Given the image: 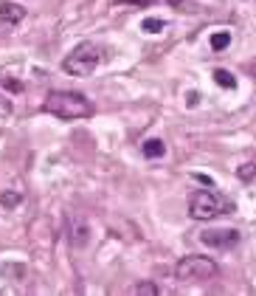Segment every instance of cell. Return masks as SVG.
<instances>
[{
    "label": "cell",
    "instance_id": "cell-1",
    "mask_svg": "<svg viewBox=\"0 0 256 296\" xmlns=\"http://www.w3.org/2000/svg\"><path fill=\"white\" fill-rule=\"evenodd\" d=\"M43 107L45 113L56 116V119H87V116H93V104L82 93H73V91L48 93Z\"/></svg>",
    "mask_w": 256,
    "mask_h": 296
},
{
    "label": "cell",
    "instance_id": "cell-2",
    "mask_svg": "<svg viewBox=\"0 0 256 296\" xmlns=\"http://www.w3.org/2000/svg\"><path fill=\"white\" fill-rule=\"evenodd\" d=\"M102 60H104V51L99 48L96 42H79V45L62 60V68H65V73H71V76H90Z\"/></svg>",
    "mask_w": 256,
    "mask_h": 296
},
{
    "label": "cell",
    "instance_id": "cell-3",
    "mask_svg": "<svg viewBox=\"0 0 256 296\" xmlns=\"http://www.w3.org/2000/svg\"><path fill=\"white\" fill-rule=\"evenodd\" d=\"M228 211H234L231 200H226L217 192H208V189L206 192H195L189 200V214L195 220H214L219 214H228Z\"/></svg>",
    "mask_w": 256,
    "mask_h": 296
},
{
    "label": "cell",
    "instance_id": "cell-4",
    "mask_svg": "<svg viewBox=\"0 0 256 296\" xmlns=\"http://www.w3.org/2000/svg\"><path fill=\"white\" fill-rule=\"evenodd\" d=\"M214 274H217V262L203 257V254H189L175 265V277L180 282H203V279L214 277Z\"/></svg>",
    "mask_w": 256,
    "mask_h": 296
},
{
    "label": "cell",
    "instance_id": "cell-5",
    "mask_svg": "<svg viewBox=\"0 0 256 296\" xmlns=\"http://www.w3.org/2000/svg\"><path fill=\"white\" fill-rule=\"evenodd\" d=\"M200 243L208 248H231L239 243V231L237 229H203Z\"/></svg>",
    "mask_w": 256,
    "mask_h": 296
},
{
    "label": "cell",
    "instance_id": "cell-6",
    "mask_svg": "<svg viewBox=\"0 0 256 296\" xmlns=\"http://www.w3.org/2000/svg\"><path fill=\"white\" fill-rule=\"evenodd\" d=\"M25 17V9L17 3H0V20L3 23H20Z\"/></svg>",
    "mask_w": 256,
    "mask_h": 296
},
{
    "label": "cell",
    "instance_id": "cell-7",
    "mask_svg": "<svg viewBox=\"0 0 256 296\" xmlns=\"http://www.w3.org/2000/svg\"><path fill=\"white\" fill-rule=\"evenodd\" d=\"M164 152H166V144H164L161 139L144 141V155H146V158H164Z\"/></svg>",
    "mask_w": 256,
    "mask_h": 296
},
{
    "label": "cell",
    "instance_id": "cell-8",
    "mask_svg": "<svg viewBox=\"0 0 256 296\" xmlns=\"http://www.w3.org/2000/svg\"><path fill=\"white\" fill-rule=\"evenodd\" d=\"M208 45H211V51H226L228 45H231V34H228V31H217V34H211Z\"/></svg>",
    "mask_w": 256,
    "mask_h": 296
},
{
    "label": "cell",
    "instance_id": "cell-9",
    "mask_svg": "<svg viewBox=\"0 0 256 296\" xmlns=\"http://www.w3.org/2000/svg\"><path fill=\"white\" fill-rule=\"evenodd\" d=\"M214 82H217L219 88H228V91H234V88H237V76H234V73H228V71H222V68H219V71H214Z\"/></svg>",
    "mask_w": 256,
    "mask_h": 296
},
{
    "label": "cell",
    "instance_id": "cell-10",
    "mask_svg": "<svg viewBox=\"0 0 256 296\" xmlns=\"http://www.w3.org/2000/svg\"><path fill=\"white\" fill-rule=\"evenodd\" d=\"M20 203H23V195H20V192L6 189V192L0 195V206H3V209H14V206H20Z\"/></svg>",
    "mask_w": 256,
    "mask_h": 296
},
{
    "label": "cell",
    "instance_id": "cell-11",
    "mask_svg": "<svg viewBox=\"0 0 256 296\" xmlns=\"http://www.w3.org/2000/svg\"><path fill=\"white\" fill-rule=\"evenodd\" d=\"M237 178H239V181H245V183H248V181H253V178H256V161L242 164V167L237 169Z\"/></svg>",
    "mask_w": 256,
    "mask_h": 296
},
{
    "label": "cell",
    "instance_id": "cell-12",
    "mask_svg": "<svg viewBox=\"0 0 256 296\" xmlns=\"http://www.w3.org/2000/svg\"><path fill=\"white\" fill-rule=\"evenodd\" d=\"M135 296H158V285L155 282H138L135 285Z\"/></svg>",
    "mask_w": 256,
    "mask_h": 296
},
{
    "label": "cell",
    "instance_id": "cell-13",
    "mask_svg": "<svg viewBox=\"0 0 256 296\" xmlns=\"http://www.w3.org/2000/svg\"><path fill=\"white\" fill-rule=\"evenodd\" d=\"M141 29H144L146 34H161V31H164V23H161L158 17H149V20H144V23H141Z\"/></svg>",
    "mask_w": 256,
    "mask_h": 296
},
{
    "label": "cell",
    "instance_id": "cell-14",
    "mask_svg": "<svg viewBox=\"0 0 256 296\" xmlns=\"http://www.w3.org/2000/svg\"><path fill=\"white\" fill-rule=\"evenodd\" d=\"M12 113H14V104H12V99H6L3 93H0V119H9Z\"/></svg>",
    "mask_w": 256,
    "mask_h": 296
},
{
    "label": "cell",
    "instance_id": "cell-15",
    "mask_svg": "<svg viewBox=\"0 0 256 296\" xmlns=\"http://www.w3.org/2000/svg\"><path fill=\"white\" fill-rule=\"evenodd\" d=\"M3 88L12 93H23V82L20 79H3Z\"/></svg>",
    "mask_w": 256,
    "mask_h": 296
}]
</instances>
